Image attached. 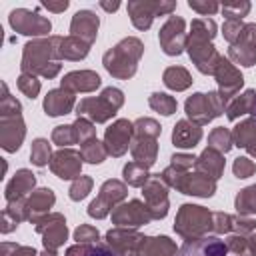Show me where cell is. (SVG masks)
<instances>
[{
    "mask_svg": "<svg viewBox=\"0 0 256 256\" xmlns=\"http://www.w3.org/2000/svg\"><path fill=\"white\" fill-rule=\"evenodd\" d=\"M98 26H100V20L92 10H78L70 22V36L82 38L88 44H92L98 36Z\"/></svg>",
    "mask_w": 256,
    "mask_h": 256,
    "instance_id": "7402d4cb",
    "label": "cell"
},
{
    "mask_svg": "<svg viewBox=\"0 0 256 256\" xmlns=\"http://www.w3.org/2000/svg\"><path fill=\"white\" fill-rule=\"evenodd\" d=\"M162 132V126L154 118H138L134 122V136H146V138H158Z\"/></svg>",
    "mask_w": 256,
    "mask_h": 256,
    "instance_id": "ee69618b",
    "label": "cell"
},
{
    "mask_svg": "<svg viewBox=\"0 0 256 256\" xmlns=\"http://www.w3.org/2000/svg\"><path fill=\"white\" fill-rule=\"evenodd\" d=\"M58 50H60V58L78 62V60H82V58L88 56L90 44L86 40H82V38H76V36H62Z\"/></svg>",
    "mask_w": 256,
    "mask_h": 256,
    "instance_id": "1f68e13d",
    "label": "cell"
},
{
    "mask_svg": "<svg viewBox=\"0 0 256 256\" xmlns=\"http://www.w3.org/2000/svg\"><path fill=\"white\" fill-rule=\"evenodd\" d=\"M194 162H196V156H192V154H174L172 156V164L170 166H174V168H178V170H190L192 166H194Z\"/></svg>",
    "mask_w": 256,
    "mask_h": 256,
    "instance_id": "680465c9",
    "label": "cell"
},
{
    "mask_svg": "<svg viewBox=\"0 0 256 256\" xmlns=\"http://www.w3.org/2000/svg\"><path fill=\"white\" fill-rule=\"evenodd\" d=\"M126 196H128V188H126L124 182L114 180V178H112V180H106V182L100 186L98 196L90 202V206H88V216H92V218H96V220L106 218Z\"/></svg>",
    "mask_w": 256,
    "mask_h": 256,
    "instance_id": "8992f818",
    "label": "cell"
},
{
    "mask_svg": "<svg viewBox=\"0 0 256 256\" xmlns=\"http://www.w3.org/2000/svg\"><path fill=\"white\" fill-rule=\"evenodd\" d=\"M80 154H82L84 162H88V164H100L108 156V152L104 148V142H100L98 138H92V140L80 144Z\"/></svg>",
    "mask_w": 256,
    "mask_h": 256,
    "instance_id": "ab89813d",
    "label": "cell"
},
{
    "mask_svg": "<svg viewBox=\"0 0 256 256\" xmlns=\"http://www.w3.org/2000/svg\"><path fill=\"white\" fill-rule=\"evenodd\" d=\"M74 240L78 244H96L100 240V234L94 226L90 224H80L76 230H74Z\"/></svg>",
    "mask_w": 256,
    "mask_h": 256,
    "instance_id": "f907efd6",
    "label": "cell"
},
{
    "mask_svg": "<svg viewBox=\"0 0 256 256\" xmlns=\"http://www.w3.org/2000/svg\"><path fill=\"white\" fill-rule=\"evenodd\" d=\"M132 140H134V122L126 118L112 122L104 132V148L108 156H114V158L126 154Z\"/></svg>",
    "mask_w": 256,
    "mask_h": 256,
    "instance_id": "30bf717a",
    "label": "cell"
},
{
    "mask_svg": "<svg viewBox=\"0 0 256 256\" xmlns=\"http://www.w3.org/2000/svg\"><path fill=\"white\" fill-rule=\"evenodd\" d=\"M142 54H144L142 40L136 36H128L120 40L116 46H112L108 52H104L102 64L108 70V74H112L114 78L128 80L136 74Z\"/></svg>",
    "mask_w": 256,
    "mask_h": 256,
    "instance_id": "7a4b0ae2",
    "label": "cell"
},
{
    "mask_svg": "<svg viewBox=\"0 0 256 256\" xmlns=\"http://www.w3.org/2000/svg\"><path fill=\"white\" fill-rule=\"evenodd\" d=\"M112 222L118 228H138L142 224L152 222V214L148 210V206L142 200H130L124 204H118L112 210Z\"/></svg>",
    "mask_w": 256,
    "mask_h": 256,
    "instance_id": "4fadbf2b",
    "label": "cell"
},
{
    "mask_svg": "<svg viewBox=\"0 0 256 256\" xmlns=\"http://www.w3.org/2000/svg\"><path fill=\"white\" fill-rule=\"evenodd\" d=\"M194 168L196 172H202L214 180H218L222 174H224V154L212 150V148H206L194 162Z\"/></svg>",
    "mask_w": 256,
    "mask_h": 256,
    "instance_id": "4dcf8cb0",
    "label": "cell"
},
{
    "mask_svg": "<svg viewBox=\"0 0 256 256\" xmlns=\"http://www.w3.org/2000/svg\"><path fill=\"white\" fill-rule=\"evenodd\" d=\"M216 36V22L210 18H194L190 24V34L188 38L192 40H202V42H212Z\"/></svg>",
    "mask_w": 256,
    "mask_h": 256,
    "instance_id": "d590c367",
    "label": "cell"
},
{
    "mask_svg": "<svg viewBox=\"0 0 256 256\" xmlns=\"http://www.w3.org/2000/svg\"><path fill=\"white\" fill-rule=\"evenodd\" d=\"M52 142H54V144H58L60 148H68L70 144H76L74 126H72V124L56 126V128L52 130Z\"/></svg>",
    "mask_w": 256,
    "mask_h": 256,
    "instance_id": "7dc6e473",
    "label": "cell"
},
{
    "mask_svg": "<svg viewBox=\"0 0 256 256\" xmlns=\"http://www.w3.org/2000/svg\"><path fill=\"white\" fill-rule=\"evenodd\" d=\"M18 244H14V242H2V246H0V250H2V256H10L12 252H14V248H16Z\"/></svg>",
    "mask_w": 256,
    "mask_h": 256,
    "instance_id": "be15d7a7",
    "label": "cell"
},
{
    "mask_svg": "<svg viewBox=\"0 0 256 256\" xmlns=\"http://www.w3.org/2000/svg\"><path fill=\"white\" fill-rule=\"evenodd\" d=\"M174 230L184 240L208 236L214 230V212L198 204H182L174 220Z\"/></svg>",
    "mask_w": 256,
    "mask_h": 256,
    "instance_id": "277c9868",
    "label": "cell"
},
{
    "mask_svg": "<svg viewBox=\"0 0 256 256\" xmlns=\"http://www.w3.org/2000/svg\"><path fill=\"white\" fill-rule=\"evenodd\" d=\"M26 136L22 114H0V146L6 152H16Z\"/></svg>",
    "mask_w": 256,
    "mask_h": 256,
    "instance_id": "e0dca14e",
    "label": "cell"
},
{
    "mask_svg": "<svg viewBox=\"0 0 256 256\" xmlns=\"http://www.w3.org/2000/svg\"><path fill=\"white\" fill-rule=\"evenodd\" d=\"M184 30H186V22L180 16H170L164 22V26L158 32V40H160L164 54H168V56L182 54V50L186 48V42H188V36Z\"/></svg>",
    "mask_w": 256,
    "mask_h": 256,
    "instance_id": "8fae6325",
    "label": "cell"
},
{
    "mask_svg": "<svg viewBox=\"0 0 256 256\" xmlns=\"http://www.w3.org/2000/svg\"><path fill=\"white\" fill-rule=\"evenodd\" d=\"M36 232L42 236V244L46 250H58L66 238H68V228H66V218L58 212H50L38 220L32 222Z\"/></svg>",
    "mask_w": 256,
    "mask_h": 256,
    "instance_id": "52a82bcc",
    "label": "cell"
},
{
    "mask_svg": "<svg viewBox=\"0 0 256 256\" xmlns=\"http://www.w3.org/2000/svg\"><path fill=\"white\" fill-rule=\"evenodd\" d=\"M100 6L104 8V10H108V12H114V10H118L120 8V2H100Z\"/></svg>",
    "mask_w": 256,
    "mask_h": 256,
    "instance_id": "e7e4bbea",
    "label": "cell"
},
{
    "mask_svg": "<svg viewBox=\"0 0 256 256\" xmlns=\"http://www.w3.org/2000/svg\"><path fill=\"white\" fill-rule=\"evenodd\" d=\"M232 170H234V176H236V178H248V176H252V174L256 172V164H254L252 160L240 156V158L234 160Z\"/></svg>",
    "mask_w": 256,
    "mask_h": 256,
    "instance_id": "f5cc1de1",
    "label": "cell"
},
{
    "mask_svg": "<svg viewBox=\"0 0 256 256\" xmlns=\"http://www.w3.org/2000/svg\"><path fill=\"white\" fill-rule=\"evenodd\" d=\"M228 58L240 66L256 64V24H244L238 40L228 48Z\"/></svg>",
    "mask_w": 256,
    "mask_h": 256,
    "instance_id": "5bb4252c",
    "label": "cell"
},
{
    "mask_svg": "<svg viewBox=\"0 0 256 256\" xmlns=\"http://www.w3.org/2000/svg\"><path fill=\"white\" fill-rule=\"evenodd\" d=\"M36 184V176L26 170V168H20L16 170V174L12 176V180L6 184V190H4V196H6V202H14V200H22V198H28L26 194L28 192H34Z\"/></svg>",
    "mask_w": 256,
    "mask_h": 256,
    "instance_id": "d4e9b609",
    "label": "cell"
},
{
    "mask_svg": "<svg viewBox=\"0 0 256 256\" xmlns=\"http://www.w3.org/2000/svg\"><path fill=\"white\" fill-rule=\"evenodd\" d=\"M256 112V90H244L240 96H236L228 108H226V116L228 120H238L244 114H254Z\"/></svg>",
    "mask_w": 256,
    "mask_h": 256,
    "instance_id": "d6a6232c",
    "label": "cell"
},
{
    "mask_svg": "<svg viewBox=\"0 0 256 256\" xmlns=\"http://www.w3.org/2000/svg\"><path fill=\"white\" fill-rule=\"evenodd\" d=\"M76 104V96L74 92L66 90V88H54L46 94L44 98V112L48 116H64V114H70L72 108Z\"/></svg>",
    "mask_w": 256,
    "mask_h": 256,
    "instance_id": "cb8c5ba5",
    "label": "cell"
},
{
    "mask_svg": "<svg viewBox=\"0 0 256 256\" xmlns=\"http://www.w3.org/2000/svg\"><path fill=\"white\" fill-rule=\"evenodd\" d=\"M130 152L134 162L150 168L156 162L158 156V138H146V136H134L130 144Z\"/></svg>",
    "mask_w": 256,
    "mask_h": 256,
    "instance_id": "f1b7e54d",
    "label": "cell"
},
{
    "mask_svg": "<svg viewBox=\"0 0 256 256\" xmlns=\"http://www.w3.org/2000/svg\"><path fill=\"white\" fill-rule=\"evenodd\" d=\"M232 146H234V138H232V132L228 128L218 126L208 134V148H212L220 154H226L232 150Z\"/></svg>",
    "mask_w": 256,
    "mask_h": 256,
    "instance_id": "8d00e7d4",
    "label": "cell"
},
{
    "mask_svg": "<svg viewBox=\"0 0 256 256\" xmlns=\"http://www.w3.org/2000/svg\"><path fill=\"white\" fill-rule=\"evenodd\" d=\"M186 52H188L190 60L194 62V66L202 74H214V68H216L218 60H220V54L216 52V48L212 46V42H202V40L188 38Z\"/></svg>",
    "mask_w": 256,
    "mask_h": 256,
    "instance_id": "d6986e66",
    "label": "cell"
},
{
    "mask_svg": "<svg viewBox=\"0 0 256 256\" xmlns=\"http://www.w3.org/2000/svg\"><path fill=\"white\" fill-rule=\"evenodd\" d=\"M30 160H32V164L38 166V168L50 164V160H52V146H50V142H48L46 138H36V140L32 142Z\"/></svg>",
    "mask_w": 256,
    "mask_h": 256,
    "instance_id": "b9f144b4",
    "label": "cell"
},
{
    "mask_svg": "<svg viewBox=\"0 0 256 256\" xmlns=\"http://www.w3.org/2000/svg\"><path fill=\"white\" fill-rule=\"evenodd\" d=\"M160 180L170 186L176 188L182 194L188 196H200V198H210L216 192V180L202 174V172H190V170H178L174 166H168L162 170V174H158Z\"/></svg>",
    "mask_w": 256,
    "mask_h": 256,
    "instance_id": "3957f363",
    "label": "cell"
},
{
    "mask_svg": "<svg viewBox=\"0 0 256 256\" xmlns=\"http://www.w3.org/2000/svg\"><path fill=\"white\" fill-rule=\"evenodd\" d=\"M82 154L78 150H72V148H60L58 152L52 154V160H50V170L62 178V180H76L80 178L82 174Z\"/></svg>",
    "mask_w": 256,
    "mask_h": 256,
    "instance_id": "2e32d148",
    "label": "cell"
},
{
    "mask_svg": "<svg viewBox=\"0 0 256 256\" xmlns=\"http://www.w3.org/2000/svg\"><path fill=\"white\" fill-rule=\"evenodd\" d=\"M188 6H190L192 10H196L198 14H202V16H206V14H214L216 10H220V4H216V2H200V0H190V2H188Z\"/></svg>",
    "mask_w": 256,
    "mask_h": 256,
    "instance_id": "6f0895ef",
    "label": "cell"
},
{
    "mask_svg": "<svg viewBox=\"0 0 256 256\" xmlns=\"http://www.w3.org/2000/svg\"><path fill=\"white\" fill-rule=\"evenodd\" d=\"M8 20H10V26L24 36H46L52 30V24L48 18L40 16L38 12H30L26 8L12 10Z\"/></svg>",
    "mask_w": 256,
    "mask_h": 256,
    "instance_id": "7c38bea8",
    "label": "cell"
},
{
    "mask_svg": "<svg viewBox=\"0 0 256 256\" xmlns=\"http://www.w3.org/2000/svg\"><path fill=\"white\" fill-rule=\"evenodd\" d=\"M254 114H256V112H254Z\"/></svg>",
    "mask_w": 256,
    "mask_h": 256,
    "instance_id": "003e7915",
    "label": "cell"
},
{
    "mask_svg": "<svg viewBox=\"0 0 256 256\" xmlns=\"http://www.w3.org/2000/svg\"><path fill=\"white\" fill-rule=\"evenodd\" d=\"M226 108H228V104L220 98L218 92H208V94L196 92L184 104V110H186L188 120L194 122V124H198V126H204V124L212 122L222 112H226Z\"/></svg>",
    "mask_w": 256,
    "mask_h": 256,
    "instance_id": "5b68a950",
    "label": "cell"
},
{
    "mask_svg": "<svg viewBox=\"0 0 256 256\" xmlns=\"http://www.w3.org/2000/svg\"><path fill=\"white\" fill-rule=\"evenodd\" d=\"M176 8V2H150V0H132L128 2V14L132 24L138 30H148L152 20L162 14H170Z\"/></svg>",
    "mask_w": 256,
    "mask_h": 256,
    "instance_id": "ba28073f",
    "label": "cell"
},
{
    "mask_svg": "<svg viewBox=\"0 0 256 256\" xmlns=\"http://www.w3.org/2000/svg\"><path fill=\"white\" fill-rule=\"evenodd\" d=\"M56 196L50 188H38L34 190L28 198H26V206H28V220L34 222L46 214H50V208L54 206Z\"/></svg>",
    "mask_w": 256,
    "mask_h": 256,
    "instance_id": "484cf974",
    "label": "cell"
},
{
    "mask_svg": "<svg viewBox=\"0 0 256 256\" xmlns=\"http://www.w3.org/2000/svg\"><path fill=\"white\" fill-rule=\"evenodd\" d=\"M202 140V128L190 120H178L172 130V144L176 148H194Z\"/></svg>",
    "mask_w": 256,
    "mask_h": 256,
    "instance_id": "83f0119b",
    "label": "cell"
},
{
    "mask_svg": "<svg viewBox=\"0 0 256 256\" xmlns=\"http://www.w3.org/2000/svg\"><path fill=\"white\" fill-rule=\"evenodd\" d=\"M148 104H150V108L154 112H160L162 116H172L176 112V108H178L176 98L170 96V94H166V92H154V94H150Z\"/></svg>",
    "mask_w": 256,
    "mask_h": 256,
    "instance_id": "60d3db41",
    "label": "cell"
},
{
    "mask_svg": "<svg viewBox=\"0 0 256 256\" xmlns=\"http://www.w3.org/2000/svg\"><path fill=\"white\" fill-rule=\"evenodd\" d=\"M20 222H16L8 212H2V232L4 234H8V232H12L16 226H18Z\"/></svg>",
    "mask_w": 256,
    "mask_h": 256,
    "instance_id": "91938a15",
    "label": "cell"
},
{
    "mask_svg": "<svg viewBox=\"0 0 256 256\" xmlns=\"http://www.w3.org/2000/svg\"><path fill=\"white\" fill-rule=\"evenodd\" d=\"M60 38L62 36H48V38H36L24 44L22 52V72L42 76V78H54L58 76L62 64H60Z\"/></svg>",
    "mask_w": 256,
    "mask_h": 256,
    "instance_id": "6da1fadb",
    "label": "cell"
},
{
    "mask_svg": "<svg viewBox=\"0 0 256 256\" xmlns=\"http://www.w3.org/2000/svg\"><path fill=\"white\" fill-rule=\"evenodd\" d=\"M234 208L240 216H252L256 214V184L244 188L238 192L236 200H234Z\"/></svg>",
    "mask_w": 256,
    "mask_h": 256,
    "instance_id": "f35d334b",
    "label": "cell"
},
{
    "mask_svg": "<svg viewBox=\"0 0 256 256\" xmlns=\"http://www.w3.org/2000/svg\"><path fill=\"white\" fill-rule=\"evenodd\" d=\"M214 234H230L232 232V216L226 212H214Z\"/></svg>",
    "mask_w": 256,
    "mask_h": 256,
    "instance_id": "11a10c76",
    "label": "cell"
},
{
    "mask_svg": "<svg viewBox=\"0 0 256 256\" xmlns=\"http://www.w3.org/2000/svg\"><path fill=\"white\" fill-rule=\"evenodd\" d=\"M66 256H120L108 244H74L66 250Z\"/></svg>",
    "mask_w": 256,
    "mask_h": 256,
    "instance_id": "74e56055",
    "label": "cell"
},
{
    "mask_svg": "<svg viewBox=\"0 0 256 256\" xmlns=\"http://www.w3.org/2000/svg\"><path fill=\"white\" fill-rule=\"evenodd\" d=\"M92 184H94V180H92L90 176H80V178H76V180L72 182L70 190H68V196H70V200H74V202H80V200H84V198L90 194V190H92Z\"/></svg>",
    "mask_w": 256,
    "mask_h": 256,
    "instance_id": "f6af8a7d",
    "label": "cell"
},
{
    "mask_svg": "<svg viewBox=\"0 0 256 256\" xmlns=\"http://www.w3.org/2000/svg\"><path fill=\"white\" fill-rule=\"evenodd\" d=\"M10 256H38V252H36L32 246H20V244H18Z\"/></svg>",
    "mask_w": 256,
    "mask_h": 256,
    "instance_id": "94428289",
    "label": "cell"
},
{
    "mask_svg": "<svg viewBox=\"0 0 256 256\" xmlns=\"http://www.w3.org/2000/svg\"><path fill=\"white\" fill-rule=\"evenodd\" d=\"M178 248L168 236H144L132 256H176Z\"/></svg>",
    "mask_w": 256,
    "mask_h": 256,
    "instance_id": "4316f807",
    "label": "cell"
},
{
    "mask_svg": "<svg viewBox=\"0 0 256 256\" xmlns=\"http://www.w3.org/2000/svg\"><path fill=\"white\" fill-rule=\"evenodd\" d=\"M226 20H242L250 12V2H226L220 6Z\"/></svg>",
    "mask_w": 256,
    "mask_h": 256,
    "instance_id": "c3c4849f",
    "label": "cell"
},
{
    "mask_svg": "<svg viewBox=\"0 0 256 256\" xmlns=\"http://www.w3.org/2000/svg\"><path fill=\"white\" fill-rule=\"evenodd\" d=\"M256 228V220L248 218V216H232V232L234 234H242V236H250Z\"/></svg>",
    "mask_w": 256,
    "mask_h": 256,
    "instance_id": "816d5d0a",
    "label": "cell"
},
{
    "mask_svg": "<svg viewBox=\"0 0 256 256\" xmlns=\"http://www.w3.org/2000/svg\"><path fill=\"white\" fill-rule=\"evenodd\" d=\"M162 82L166 84V88H170L174 92H182V90L190 88L192 76L184 66H168L162 74Z\"/></svg>",
    "mask_w": 256,
    "mask_h": 256,
    "instance_id": "836d02e7",
    "label": "cell"
},
{
    "mask_svg": "<svg viewBox=\"0 0 256 256\" xmlns=\"http://www.w3.org/2000/svg\"><path fill=\"white\" fill-rule=\"evenodd\" d=\"M224 242H226L228 252H234V256H254L252 254V248H250V238L248 236L232 234Z\"/></svg>",
    "mask_w": 256,
    "mask_h": 256,
    "instance_id": "7bdbcfd3",
    "label": "cell"
},
{
    "mask_svg": "<svg viewBox=\"0 0 256 256\" xmlns=\"http://www.w3.org/2000/svg\"><path fill=\"white\" fill-rule=\"evenodd\" d=\"M248 238H250V248H252V254L256 256V232H252Z\"/></svg>",
    "mask_w": 256,
    "mask_h": 256,
    "instance_id": "03108f58",
    "label": "cell"
},
{
    "mask_svg": "<svg viewBox=\"0 0 256 256\" xmlns=\"http://www.w3.org/2000/svg\"><path fill=\"white\" fill-rule=\"evenodd\" d=\"M144 236L132 228H114L106 232V244L120 256H132L142 244Z\"/></svg>",
    "mask_w": 256,
    "mask_h": 256,
    "instance_id": "44dd1931",
    "label": "cell"
},
{
    "mask_svg": "<svg viewBox=\"0 0 256 256\" xmlns=\"http://www.w3.org/2000/svg\"><path fill=\"white\" fill-rule=\"evenodd\" d=\"M102 98H106L116 110H120L122 108V104H124V92L120 90V88H114V86H108V88H104L102 90V94H100Z\"/></svg>",
    "mask_w": 256,
    "mask_h": 256,
    "instance_id": "9f6ffc18",
    "label": "cell"
},
{
    "mask_svg": "<svg viewBox=\"0 0 256 256\" xmlns=\"http://www.w3.org/2000/svg\"><path fill=\"white\" fill-rule=\"evenodd\" d=\"M212 76H214L216 82H218V94H220V98H222L226 104H230V100L238 94V90H240L242 84H244L242 72H240L228 58L220 56V60H218V64H216Z\"/></svg>",
    "mask_w": 256,
    "mask_h": 256,
    "instance_id": "9c48e42d",
    "label": "cell"
},
{
    "mask_svg": "<svg viewBox=\"0 0 256 256\" xmlns=\"http://www.w3.org/2000/svg\"><path fill=\"white\" fill-rule=\"evenodd\" d=\"M42 6H44L46 10H52V12H64V10L68 8V2H66V0H62V2H58V4H56V2H44Z\"/></svg>",
    "mask_w": 256,
    "mask_h": 256,
    "instance_id": "6125c7cd",
    "label": "cell"
},
{
    "mask_svg": "<svg viewBox=\"0 0 256 256\" xmlns=\"http://www.w3.org/2000/svg\"><path fill=\"white\" fill-rule=\"evenodd\" d=\"M122 176H124V182L128 184V186H134V188H142L148 180H150V172H148V168L146 166H142V164H138V162H128L126 166H124V170H122Z\"/></svg>",
    "mask_w": 256,
    "mask_h": 256,
    "instance_id": "e575fe53",
    "label": "cell"
},
{
    "mask_svg": "<svg viewBox=\"0 0 256 256\" xmlns=\"http://www.w3.org/2000/svg\"><path fill=\"white\" fill-rule=\"evenodd\" d=\"M142 194H144V204L148 206L152 220H162L168 214V190L166 184L160 180L158 174L150 176V180L142 186Z\"/></svg>",
    "mask_w": 256,
    "mask_h": 256,
    "instance_id": "9a60e30c",
    "label": "cell"
},
{
    "mask_svg": "<svg viewBox=\"0 0 256 256\" xmlns=\"http://www.w3.org/2000/svg\"><path fill=\"white\" fill-rule=\"evenodd\" d=\"M118 110L102 96H96V98H82L78 104H76V114L78 118H88L90 122L94 124H104L108 122Z\"/></svg>",
    "mask_w": 256,
    "mask_h": 256,
    "instance_id": "ffe728a7",
    "label": "cell"
},
{
    "mask_svg": "<svg viewBox=\"0 0 256 256\" xmlns=\"http://www.w3.org/2000/svg\"><path fill=\"white\" fill-rule=\"evenodd\" d=\"M232 138L238 148H244L250 156L256 158V116L238 122L232 130Z\"/></svg>",
    "mask_w": 256,
    "mask_h": 256,
    "instance_id": "f546056e",
    "label": "cell"
},
{
    "mask_svg": "<svg viewBox=\"0 0 256 256\" xmlns=\"http://www.w3.org/2000/svg\"><path fill=\"white\" fill-rule=\"evenodd\" d=\"M72 126H74V134H76V142L78 144H84V142L96 138L94 122H90L88 118H76Z\"/></svg>",
    "mask_w": 256,
    "mask_h": 256,
    "instance_id": "bcb514c9",
    "label": "cell"
},
{
    "mask_svg": "<svg viewBox=\"0 0 256 256\" xmlns=\"http://www.w3.org/2000/svg\"><path fill=\"white\" fill-rule=\"evenodd\" d=\"M226 254H228L226 242L208 234L202 238L184 240V244L178 248L176 256H226Z\"/></svg>",
    "mask_w": 256,
    "mask_h": 256,
    "instance_id": "ac0fdd59",
    "label": "cell"
},
{
    "mask_svg": "<svg viewBox=\"0 0 256 256\" xmlns=\"http://www.w3.org/2000/svg\"><path fill=\"white\" fill-rule=\"evenodd\" d=\"M18 88H20L22 94H26L28 98L34 100V98L38 96V92H40V80H38L34 74L22 72V74L18 76Z\"/></svg>",
    "mask_w": 256,
    "mask_h": 256,
    "instance_id": "681fc988",
    "label": "cell"
},
{
    "mask_svg": "<svg viewBox=\"0 0 256 256\" xmlns=\"http://www.w3.org/2000/svg\"><path fill=\"white\" fill-rule=\"evenodd\" d=\"M242 28H244L242 20H226V22H224V26H222L224 40H226V42H230V44H234V42L238 40L240 32H242Z\"/></svg>",
    "mask_w": 256,
    "mask_h": 256,
    "instance_id": "db71d44e",
    "label": "cell"
},
{
    "mask_svg": "<svg viewBox=\"0 0 256 256\" xmlns=\"http://www.w3.org/2000/svg\"><path fill=\"white\" fill-rule=\"evenodd\" d=\"M100 84H102V78L92 70H74V72H68L60 80V86L74 94L76 92H94L96 88H100Z\"/></svg>",
    "mask_w": 256,
    "mask_h": 256,
    "instance_id": "603a6c76",
    "label": "cell"
}]
</instances>
